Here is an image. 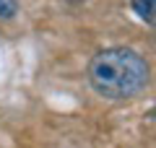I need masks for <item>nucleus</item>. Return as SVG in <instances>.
I'll list each match as a JSON object with an SVG mask.
<instances>
[{
  "label": "nucleus",
  "instance_id": "obj_2",
  "mask_svg": "<svg viewBox=\"0 0 156 148\" xmlns=\"http://www.w3.org/2000/svg\"><path fill=\"white\" fill-rule=\"evenodd\" d=\"M130 8H133V13L140 18V21H146L148 26H154L156 0H130Z\"/></svg>",
  "mask_w": 156,
  "mask_h": 148
},
{
  "label": "nucleus",
  "instance_id": "obj_1",
  "mask_svg": "<svg viewBox=\"0 0 156 148\" xmlns=\"http://www.w3.org/2000/svg\"><path fill=\"white\" fill-rule=\"evenodd\" d=\"M89 83L101 99L125 101L151 83V65L130 47H107L91 57Z\"/></svg>",
  "mask_w": 156,
  "mask_h": 148
},
{
  "label": "nucleus",
  "instance_id": "obj_3",
  "mask_svg": "<svg viewBox=\"0 0 156 148\" xmlns=\"http://www.w3.org/2000/svg\"><path fill=\"white\" fill-rule=\"evenodd\" d=\"M18 13V0H0V18L8 21Z\"/></svg>",
  "mask_w": 156,
  "mask_h": 148
}]
</instances>
